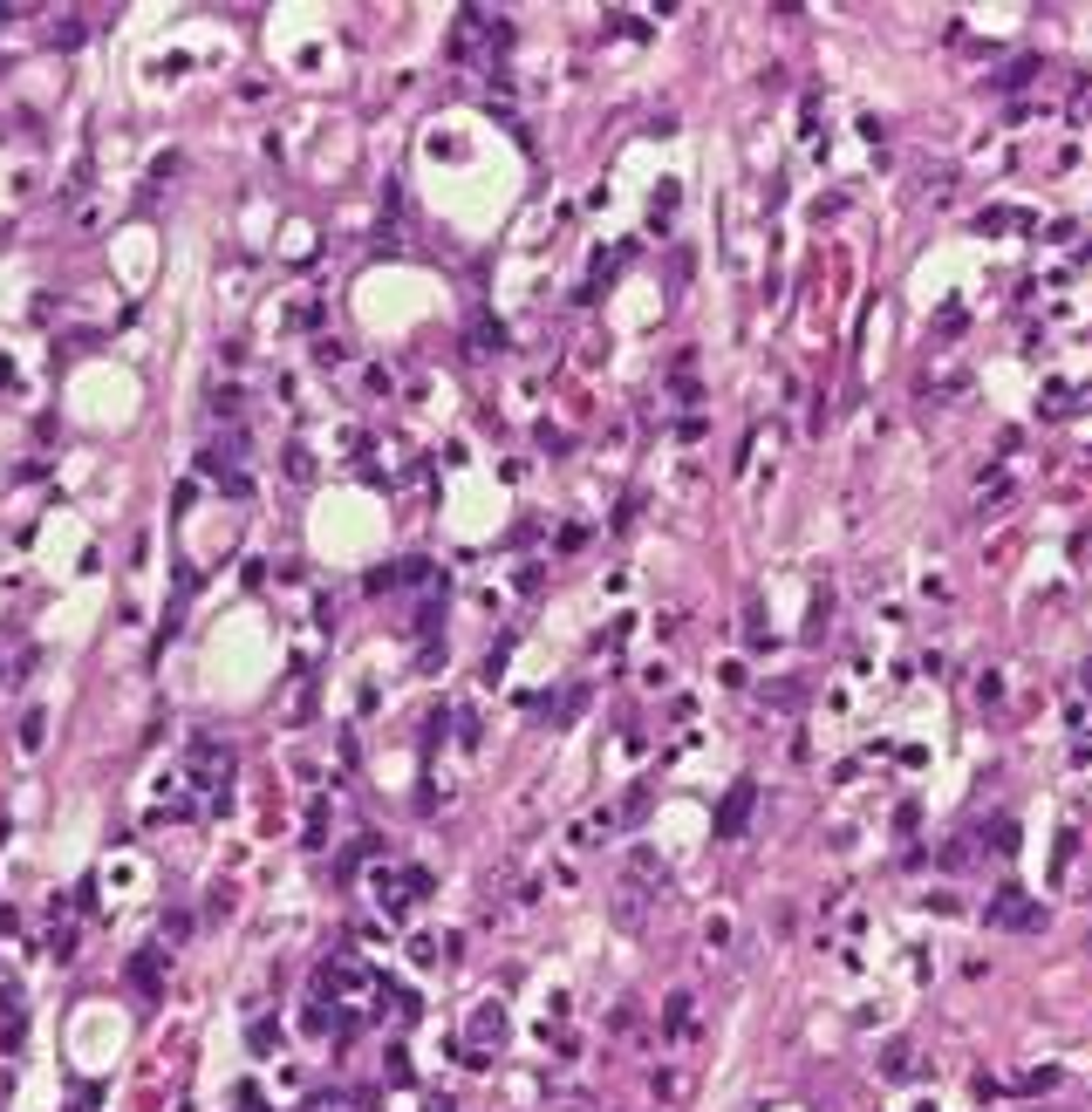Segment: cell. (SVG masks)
Returning a JSON list of instances; mask_svg holds the SVG:
<instances>
[{
    "instance_id": "obj_1",
    "label": "cell",
    "mask_w": 1092,
    "mask_h": 1112,
    "mask_svg": "<svg viewBox=\"0 0 1092 1112\" xmlns=\"http://www.w3.org/2000/svg\"><path fill=\"white\" fill-rule=\"evenodd\" d=\"M984 921H990V928H1011V935H1038V928H1045V901L1024 894V888H1003L990 908H984Z\"/></svg>"
},
{
    "instance_id": "obj_5",
    "label": "cell",
    "mask_w": 1092,
    "mask_h": 1112,
    "mask_svg": "<svg viewBox=\"0 0 1092 1112\" xmlns=\"http://www.w3.org/2000/svg\"><path fill=\"white\" fill-rule=\"evenodd\" d=\"M881 1071H887V1078H915V1051H908V1044H887Z\"/></svg>"
},
{
    "instance_id": "obj_6",
    "label": "cell",
    "mask_w": 1092,
    "mask_h": 1112,
    "mask_svg": "<svg viewBox=\"0 0 1092 1112\" xmlns=\"http://www.w3.org/2000/svg\"><path fill=\"white\" fill-rule=\"evenodd\" d=\"M990 854H1003V860L1018 854V826H1011V819H990Z\"/></svg>"
},
{
    "instance_id": "obj_7",
    "label": "cell",
    "mask_w": 1092,
    "mask_h": 1112,
    "mask_svg": "<svg viewBox=\"0 0 1092 1112\" xmlns=\"http://www.w3.org/2000/svg\"><path fill=\"white\" fill-rule=\"evenodd\" d=\"M130 983H137V989H157V949L130 962Z\"/></svg>"
},
{
    "instance_id": "obj_4",
    "label": "cell",
    "mask_w": 1092,
    "mask_h": 1112,
    "mask_svg": "<svg viewBox=\"0 0 1092 1112\" xmlns=\"http://www.w3.org/2000/svg\"><path fill=\"white\" fill-rule=\"evenodd\" d=\"M689 1004H697L689 989H676V997L663 1004V1031H670V1037H683V1031H689Z\"/></svg>"
},
{
    "instance_id": "obj_3",
    "label": "cell",
    "mask_w": 1092,
    "mask_h": 1112,
    "mask_svg": "<svg viewBox=\"0 0 1092 1112\" xmlns=\"http://www.w3.org/2000/svg\"><path fill=\"white\" fill-rule=\"evenodd\" d=\"M472 1037H478V1044L492 1037V1051H499V1044H505V1010H499V1004H485V1010H478V1023H472Z\"/></svg>"
},
{
    "instance_id": "obj_2",
    "label": "cell",
    "mask_w": 1092,
    "mask_h": 1112,
    "mask_svg": "<svg viewBox=\"0 0 1092 1112\" xmlns=\"http://www.w3.org/2000/svg\"><path fill=\"white\" fill-rule=\"evenodd\" d=\"M752 805H758V785L737 778L731 792H724V805H717V839H744V826H752Z\"/></svg>"
}]
</instances>
